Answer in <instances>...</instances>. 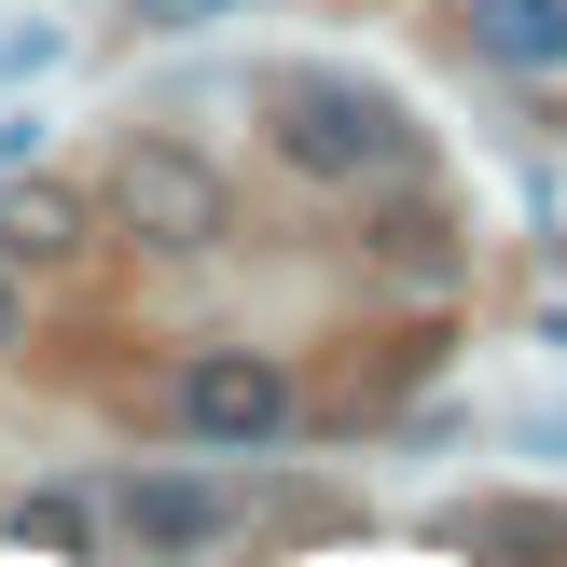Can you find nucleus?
Returning a JSON list of instances; mask_svg holds the SVG:
<instances>
[{"mask_svg": "<svg viewBox=\"0 0 567 567\" xmlns=\"http://www.w3.org/2000/svg\"><path fill=\"white\" fill-rule=\"evenodd\" d=\"M277 153H291L305 181H388V166H402L415 138H402V111H388L374 83L291 70V83H277Z\"/></svg>", "mask_w": 567, "mask_h": 567, "instance_id": "obj_1", "label": "nucleus"}, {"mask_svg": "<svg viewBox=\"0 0 567 567\" xmlns=\"http://www.w3.org/2000/svg\"><path fill=\"white\" fill-rule=\"evenodd\" d=\"M111 221H125L138 249H221V166L181 153V138H125V166H111Z\"/></svg>", "mask_w": 567, "mask_h": 567, "instance_id": "obj_2", "label": "nucleus"}, {"mask_svg": "<svg viewBox=\"0 0 567 567\" xmlns=\"http://www.w3.org/2000/svg\"><path fill=\"white\" fill-rule=\"evenodd\" d=\"M181 430L194 443H277V430H291V374L249 360V347H208L181 374Z\"/></svg>", "mask_w": 567, "mask_h": 567, "instance_id": "obj_3", "label": "nucleus"}, {"mask_svg": "<svg viewBox=\"0 0 567 567\" xmlns=\"http://www.w3.org/2000/svg\"><path fill=\"white\" fill-rule=\"evenodd\" d=\"M70 249H83V194H55V181H14V194H0V264L42 277V264H70Z\"/></svg>", "mask_w": 567, "mask_h": 567, "instance_id": "obj_4", "label": "nucleus"}, {"mask_svg": "<svg viewBox=\"0 0 567 567\" xmlns=\"http://www.w3.org/2000/svg\"><path fill=\"white\" fill-rule=\"evenodd\" d=\"M125 526H138L153 554H194V540H221V485H181V471H166V485L125 498Z\"/></svg>", "mask_w": 567, "mask_h": 567, "instance_id": "obj_5", "label": "nucleus"}, {"mask_svg": "<svg viewBox=\"0 0 567 567\" xmlns=\"http://www.w3.org/2000/svg\"><path fill=\"white\" fill-rule=\"evenodd\" d=\"M471 28H485V55H513V70H567V0H471Z\"/></svg>", "mask_w": 567, "mask_h": 567, "instance_id": "obj_6", "label": "nucleus"}]
</instances>
